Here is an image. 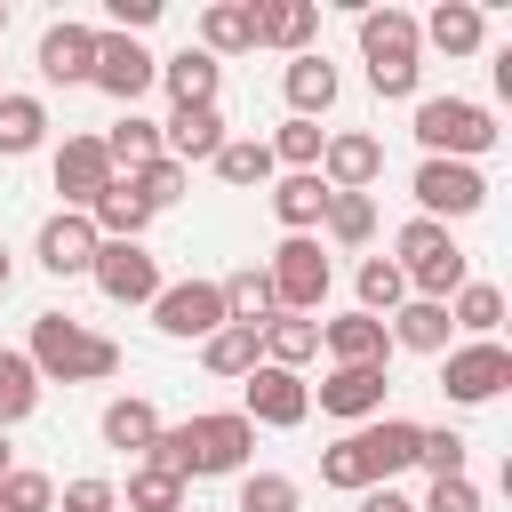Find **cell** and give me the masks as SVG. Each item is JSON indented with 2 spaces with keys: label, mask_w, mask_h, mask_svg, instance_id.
<instances>
[{
  "label": "cell",
  "mask_w": 512,
  "mask_h": 512,
  "mask_svg": "<svg viewBox=\"0 0 512 512\" xmlns=\"http://www.w3.org/2000/svg\"><path fill=\"white\" fill-rule=\"evenodd\" d=\"M0 32H8V0H0Z\"/></svg>",
  "instance_id": "53"
},
{
  "label": "cell",
  "mask_w": 512,
  "mask_h": 512,
  "mask_svg": "<svg viewBox=\"0 0 512 512\" xmlns=\"http://www.w3.org/2000/svg\"><path fill=\"white\" fill-rule=\"evenodd\" d=\"M56 504V480L48 472H8L0 480V512H48Z\"/></svg>",
  "instance_id": "46"
},
{
  "label": "cell",
  "mask_w": 512,
  "mask_h": 512,
  "mask_svg": "<svg viewBox=\"0 0 512 512\" xmlns=\"http://www.w3.org/2000/svg\"><path fill=\"white\" fill-rule=\"evenodd\" d=\"M88 280H96L112 304H152V296H160V256H152L144 240H104L96 264H88Z\"/></svg>",
  "instance_id": "11"
},
{
  "label": "cell",
  "mask_w": 512,
  "mask_h": 512,
  "mask_svg": "<svg viewBox=\"0 0 512 512\" xmlns=\"http://www.w3.org/2000/svg\"><path fill=\"white\" fill-rule=\"evenodd\" d=\"M416 464H424L432 480H456V472H464V432H448V424L432 432V424H424V432H416Z\"/></svg>",
  "instance_id": "44"
},
{
  "label": "cell",
  "mask_w": 512,
  "mask_h": 512,
  "mask_svg": "<svg viewBox=\"0 0 512 512\" xmlns=\"http://www.w3.org/2000/svg\"><path fill=\"white\" fill-rule=\"evenodd\" d=\"M280 88H288V120H320L328 104H336V64L328 56H288V72H280Z\"/></svg>",
  "instance_id": "22"
},
{
  "label": "cell",
  "mask_w": 512,
  "mask_h": 512,
  "mask_svg": "<svg viewBox=\"0 0 512 512\" xmlns=\"http://www.w3.org/2000/svg\"><path fill=\"white\" fill-rule=\"evenodd\" d=\"M320 224H328L336 248H360V240L376 232V200H368V192H328V216H320Z\"/></svg>",
  "instance_id": "38"
},
{
  "label": "cell",
  "mask_w": 512,
  "mask_h": 512,
  "mask_svg": "<svg viewBox=\"0 0 512 512\" xmlns=\"http://www.w3.org/2000/svg\"><path fill=\"white\" fill-rule=\"evenodd\" d=\"M248 448H256V424L240 408H216V416H192V424H160L144 464L168 472V480H224V472H248Z\"/></svg>",
  "instance_id": "1"
},
{
  "label": "cell",
  "mask_w": 512,
  "mask_h": 512,
  "mask_svg": "<svg viewBox=\"0 0 512 512\" xmlns=\"http://www.w3.org/2000/svg\"><path fill=\"white\" fill-rule=\"evenodd\" d=\"M320 488H344V496L376 488V480H368V464H360V448H352V432H344V440H336V448L320 456Z\"/></svg>",
  "instance_id": "45"
},
{
  "label": "cell",
  "mask_w": 512,
  "mask_h": 512,
  "mask_svg": "<svg viewBox=\"0 0 512 512\" xmlns=\"http://www.w3.org/2000/svg\"><path fill=\"white\" fill-rule=\"evenodd\" d=\"M32 64H40V80H56V88L88 80V72H96V24H72V16H64V24H48Z\"/></svg>",
  "instance_id": "19"
},
{
  "label": "cell",
  "mask_w": 512,
  "mask_h": 512,
  "mask_svg": "<svg viewBox=\"0 0 512 512\" xmlns=\"http://www.w3.org/2000/svg\"><path fill=\"white\" fill-rule=\"evenodd\" d=\"M408 192H416V216L448 224V216H472V208L488 200V176H480L472 160H424Z\"/></svg>",
  "instance_id": "9"
},
{
  "label": "cell",
  "mask_w": 512,
  "mask_h": 512,
  "mask_svg": "<svg viewBox=\"0 0 512 512\" xmlns=\"http://www.w3.org/2000/svg\"><path fill=\"white\" fill-rule=\"evenodd\" d=\"M160 152H168L176 168L216 160V152H224V112H216V104H176V112L160 120Z\"/></svg>",
  "instance_id": "17"
},
{
  "label": "cell",
  "mask_w": 512,
  "mask_h": 512,
  "mask_svg": "<svg viewBox=\"0 0 512 512\" xmlns=\"http://www.w3.org/2000/svg\"><path fill=\"white\" fill-rule=\"evenodd\" d=\"M312 32H320V8H312V0H256V48H288V56H304Z\"/></svg>",
  "instance_id": "21"
},
{
  "label": "cell",
  "mask_w": 512,
  "mask_h": 512,
  "mask_svg": "<svg viewBox=\"0 0 512 512\" xmlns=\"http://www.w3.org/2000/svg\"><path fill=\"white\" fill-rule=\"evenodd\" d=\"M384 368H328L320 376V416H344V424H368L384 416Z\"/></svg>",
  "instance_id": "20"
},
{
  "label": "cell",
  "mask_w": 512,
  "mask_h": 512,
  "mask_svg": "<svg viewBox=\"0 0 512 512\" xmlns=\"http://www.w3.org/2000/svg\"><path fill=\"white\" fill-rule=\"evenodd\" d=\"M104 160H112V168H128V176H136V168H152V160H160V120L120 112V120L104 128Z\"/></svg>",
  "instance_id": "30"
},
{
  "label": "cell",
  "mask_w": 512,
  "mask_h": 512,
  "mask_svg": "<svg viewBox=\"0 0 512 512\" xmlns=\"http://www.w3.org/2000/svg\"><path fill=\"white\" fill-rule=\"evenodd\" d=\"M216 80H224V64H216L208 48H176V56H160V88H168L176 104H216Z\"/></svg>",
  "instance_id": "25"
},
{
  "label": "cell",
  "mask_w": 512,
  "mask_h": 512,
  "mask_svg": "<svg viewBox=\"0 0 512 512\" xmlns=\"http://www.w3.org/2000/svg\"><path fill=\"white\" fill-rule=\"evenodd\" d=\"M296 480L288 472H240V512H296Z\"/></svg>",
  "instance_id": "43"
},
{
  "label": "cell",
  "mask_w": 512,
  "mask_h": 512,
  "mask_svg": "<svg viewBox=\"0 0 512 512\" xmlns=\"http://www.w3.org/2000/svg\"><path fill=\"white\" fill-rule=\"evenodd\" d=\"M8 472H16V464H8V432H0V480H8Z\"/></svg>",
  "instance_id": "52"
},
{
  "label": "cell",
  "mask_w": 512,
  "mask_h": 512,
  "mask_svg": "<svg viewBox=\"0 0 512 512\" xmlns=\"http://www.w3.org/2000/svg\"><path fill=\"white\" fill-rule=\"evenodd\" d=\"M88 224H96V240H144V224H152V208L128 192V176H112V192L88 208Z\"/></svg>",
  "instance_id": "31"
},
{
  "label": "cell",
  "mask_w": 512,
  "mask_h": 512,
  "mask_svg": "<svg viewBox=\"0 0 512 512\" xmlns=\"http://www.w3.org/2000/svg\"><path fill=\"white\" fill-rule=\"evenodd\" d=\"M416 432H424V424H408V416H368V424L352 432V448H360V464H368L376 488H392V472L416 464Z\"/></svg>",
  "instance_id": "16"
},
{
  "label": "cell",
  "mask_w": 512,
  "mask_h": 512,
  "mask_svg": "<svg viewBox=\"0 0 512 512\" xmlns=\"http://www.w3.org/2000/svg\"><path fill=\"white\" fill-rule=\"evenodd\" d=\"M384 336H392V344H408V352H448V336H456V328H448V304L408 296V304L384 320Z\"/></svg>",
  "instance_id": "28"
},
{
  "label": "cell",
  "mask_w": 512,
  "mask_h": 512,
  "mask_svg": "<svg viewBox=\"0 0 512 512\" xmlns=\"http://www.w3.org/2000/svg\"><path fill=\"white\" fill-rule=\"evenodd\" d=\"M152 440H160V408H152V400H136V392H128V400H112V408H104V448L144 456Z\"/></svg>",
  "instance_id": "33"
},
{
  "label": "cell",
  "mask_w": 512,
  "mask_h": 512,
  "mask_svg": "<svg viewBox=\"0 0 512 512\" xmlns=\"http://www.w3.org/2000/svg\"><path fill=\"white\" fill-rule=\"evenodd\" d=\"M416 144L424 160H480L496 144V112L472 96H424L416 104Z\"/></svg>",
  "instance_id": "5"
},
{
  "label": "cell",
  "mask_w": 512,
  "mask_h": 512,
  "mask_svg": "<svg viewBox=\"0 0 512 512\" xmlns=\"http://www.w3.org/2000/svg\"><path fill=\"white\" fill-rule=\"evenodd\" d=\"M384 176V144L368 136V128H336L328 144H320V184L328 192H368Z\"/></svg>",
  "instance_id": "14"
},
{
  "label": "cell",
  "mask_w": 512,
  "mask_h": 512,
  "mask_svg": "<svg viewBox=\"0 0 512 512\" xmlns=\"http://www.w3.org/2000/svg\"><path fill=\"white\" fill-rule=\"evenodd\" d=\"M496 320H504V288H488V280H464V288L448 296V328H464L472 344H480V336H496Z\"/></svg>",
  "instance_id": "35"
},
{
  "label": "cell",
  "mask_w": 512,
  "mask_h": 512,
  "mask_svg": "<svg viewBox=\"0 0 512 512\" xmlns=\"http://www.w3.org/2000/svg\"><path fill=\"white\" fill-rule=\"evenodd\" d=\"M416 512H480V488L456 472V480H432V496L416 504Z\"/></svg>",
  "instance_id": "48"
},
{
  "label": "cell",
  "mask_w": 512,
  "mask_h": 512,
  "mask_svg": "<svg viewBox=\"0 0 512 512\" xmlns=\"http://www.w3.org/2000/svg\"><path fill=\"white\" fill-rule=\"evenodd\" d=\"M96 224L80 216V208H56L48 224H40V240H32V256H40V272H56V280H72V272H88L96 264Z\"/></svg>",
  "instance_id": "15"
},
{
  "label": "cell",
  "mask_w": 512,
  "mask_h": 512,
  "mask_svg": "<svg viewBox=\"0 0 512 512\" xmlns=\"http://www.w3.org/2000/svg\"><path fill=\"white\" fill-rule=\"evenodd\" d=\"M8 280H16V264H8V248H0V296H8Z\"/></svg>",
  "instance_id": "51"
},
{
  "label": "cell",
  "mask_w": 512,
  "mask_h": 512,
  "mask_svg": "<svg viewBox=\"0 0 512 512\" xmlns=\"http://www.w3.org/2000/svg\"><path fill=\"white\" fill-rule=\"evenodd\" d=\"M216 288H224V320H248V328H256V320L272 312V280H264L256 264L232 272V280H216Z\"/></svg>",
  "instance_id": "41"
},
{
  "label": "cell",
  "mask_w": 512,
  "mask_h": 512,
  "mask_svg": "<svg viewBox=\"0 0 512 512\" xmlns=\"http://www.w3.org/2000/svg\"><path fill=\"white\" fill-rule=\"evenodd\" d=\"M416 40H432L440 56H472V48L488 40V16H480L472 0H440V8L416 24Z\"/></svg>",
  "instance_id": "23"
},
{
  "label": "cell",
  "mask_w": 512,
  "mask_h": 512,
  "mask_svg": "<svg viewBox=\"0 0 512 512\" xmlns=\"http://www.w3.org/2000/svg\"><path fill=\"white\" fill-rule=\"evenodd\" d=\"M200 48H208V56H240V48H256V8H248V0H216V8H200Z\"/></svg>",
  "instance_id": "29"
},
{
  "label": "cell",
  "mask_w": 512,
  "mask_h": 512,
  "mask_svg": "<svg viewBox=\"0 0 512 512\" xmlns=\"http://www.w3.org/2000/svg\"><path fill=\"white\" fill-rule=\"evenodd\" d=\"M24 360H32L40 384H104V376H120V344L96 336V328H80L72 312H40Z\"/></svg>",
  "instance_id": "2"
},
{
  "label": "cell",
  "mask_w": 512,
  "mask_h": 512,
  "mask_svg": "<svg viewBox=\"0 0 512 512\" xmlns=\"http://www.w3.org/2000/svg\"><path fill=\"white\" fill-rule=\"evenodd\" d=\"M200 360H208V376H248V368L264 360V336H256L248 320H224V328L200 344Z\"/></svg>",
  "instance_id": "32"
},
{
  "label": "cell",
  "mask_w": 512,
  "mask_h": 512,
  "mask_svg": "<svg viewBox=\"0 0 512 512\" xmlns=\"http://www.w3.org/2000/svg\"><path fill=\"white\" fill-rule=\"evenodd\" d=\"M240 416H248V424H272V432H288V424H304V416H312V384H304L296 368L256 360V368L240 376Z\"/></svg>",
  "instance_id": "8"
},
{
  "label": "cell",
  "mask_w": 512,
  "mask_h": 512,
  "mask_svg": "<svg viewBox=\"0 0 512 512\" xmlns=\"http://www.w3.org/2000/svg\"><path fill=\"white\" fill-rule=\"evenodd\" d=\"M360 56H368V88L376 96H416L424 40H416V16L408 8H368L360 16Z\"/></svg>",
  "instance_id": "4"
},
{
  "label": "cell",
  "mask_w": 512,
  "mask_h": 512,
  "mask_svg": "<svg viewBox=\"0 0 512 512\" xmlns=\"http://www.w3.org/2000/svg\"><path fill=\"white\" fill-rule=\"evenodd\" d=\"M272 216H280L288 232H312V224L328 216V184H320V168H296V176H280V184H272Z\"/></svg>",
  "instance_id": "27"
},
{
  "label": "cell",
  "mask_w": 512,
  "mask_h": 512,
  "mask_svg": "<svg viewBox=\"0 0 512 512\" xmlns=\"http://www.w3.org/2000/svg\"><path fill=\"white\" fill-rule=\"evenodd\" d=\"M264 280H272V312H320L328 304V256H320V240L312 232H288L280 248H272V264H264Z\"/></svg>",
  "instance_id": "6"
},
{
  "label": "cell",
  "mask_w": 512,
  "mask_h": 512,
  "mask_svg": "<svg viewBox=\"0 0 512 512\" xmlns=\"http://www.w3.org/2000/svg\"><path fill=\"white\" fill-rule=\"evenodd\" d=\"M32 408H40V376H32V360H24V352H8V344H0V432H8V424H24Z\"/></svg>",
  "instance_id": "36"
},
{
  "label": "cell",
  "mask_w": 512,
  "mask_h": 512,
  "mask_svg": "<svg viewBox=\"0 0 512 512\" xmlns=\"http://www.w3.org/2000/svg\"><path fill=\"white\" fill-rule=\"evenodd\" d=\"M208 168H216L224 184H240V192H248V184H272V168H280V160H272V144H264V136H224V152H216Z\"/></svg>",
  "instance_id": "34"
},
{
  "label": "cell",
  "mask_w": 512,
  "mask_h": 512,
  "mask_svg": "<svg viewBox=\"0 0 512 512\" xmlns=\"http://www.w3.org/2000/svg\"><path fill=\"white\" fill-rule=\"evenodd\" d=\"M128 512H184V480H168V472H152V464H136L128 472V496H120Z\"/></svg>",
  "instance_id": "42"
},
{
  "label": "cell",
  "mask_w": 512,
  "mask_h": 512,
  "mask_svg": "<svg viewBox=\"0 0 512 512\" xmlns=\"http://www.w3.org/2000/svg\"><path fill=\"white\" fill-rule=\"evenodd\" d=\"M392 248H400V256H392V264H400V280H408L424 304H448V296L472 280V256H464V248H456V232H448V224H432V216H408Z\"/></svg>",
  "instance_id": "3"
},
{
  "label": "cell",
  "mask_w": 512,
  "mask_h": 512,
  "mask_svg": "<svg viewBox=\"0 0 512 512\" xmlns=\"http://www.w3.org/2000/svg\"><path fill=\"white\" fill-rule=\"evenodd\" d=\"M360 512H416L400 488H360Z\"/></svg>",
  "instance_id": "50"
},
{
  "label": "cell",
  "mask_w": 512,
  "mask_h": 512,
  "mask_svg": "<svg viewBox=\"0 0 512 512\" xmlns=\"http://www.w3.org/2000/svg\"><path fill=\"white\" fill-rule=\"evenodd\" d=\"M152 16H160V0H112V24H120L128 40H136V32L152 24Z\"/></svg>",
  "instance_id": "49"
},
{
  "label": "cell",
  "mask_w": 512,
  "mask_h": 512,
  "mask_svg": "<svg viewBox=\"0 0 512 512\" xmlns=\"http://www.w3.org/2000/svg\"><path fill=\"white\" fill-rule=\"evenodd\" d=\"M512 384V352L496 344V336H480V344H456V352H440V392L456 400V408H488L496 392Z\"/></svg>",
  "instance_id": "7"
},
{
  "label": "cell",
  "mask_w": 512,
  "mask_h": 512,
  "mask_svg": "<svg viewBox=\"0 0 512 512\" xmlns=\"http://www.w3.org/2000/svg\"><path fill=\"white\" fill-rule=\"evenodd\" d=\"M152 328H160V336H184V344H192V336L208 344V336L224 328V288H216V280H176V288H160V296H152Z\"/></svg>",
  "instance_id": "12"
},
{
  "label": "cell",
  "mask_w": 512,
  "mask_h": 512,
  "mask_svg": "<svg viewBox=\"0 0 512 512\" xmlns=\"http://www.w3.org/2000/svg\"><path fill=\"white\" fill-rule=\"evenodd\" d=\"M40 136H48V104L24 96V88H0V160L40 152Z\"/></svg>",
  "instance_id": "26"
},
{
  "label": "cell",
  "mask_w": 512,
  "mask_h": 512,
  "mask_svg": "<svg viewBox=\"0 0 512 512\" xmlns=\"http://www.w3.org/2000/svg\"><path fill=\"white\" fill-rule=\"evenodd\" d=\"M256 336H264V360H272V368H304V360H320V320H304V312H264Z\"/></svg>",
  "instance_id": "24"
},
{
  "label": "cell",
  "mask_w": 512,
  "mask_h": 512,
  "mask_svg": "<svg viewBox=\"0 0 512 512\" xmlns=\"http://www.w3.org/2000/svg\"><path fill=\"white\" fill-rule=\"evenodd\" d=\"M400 304H408L400 264H392V256H368V264H360V312H368V320H392Z\"/></svg>",
  "instance_id": "37"
},
{
  "label": "cell",
  "mask_w": 512,
  "mask_h": 512,
  "mask_svg": "<svg viewBox=\"0 0 512 512\" xmlns=\"http://www.w3.org/2000/svg\"><path fill=\"white\" fill-rule=\"evenodd\" d=\"M64 512H120L112 480H64Z\"/></svg>",
  "instance_id": "47"
},
{
  "label": "cell",
  "mask_w": 512,
  "mask_h": 512,
  "mask_svg": "<svg viewBox=\"0 0 512 512\" xmlns=\"http://www.w3.org/2000/svg\"><path fill=\"white\" fill-rule=\"evenodd\" d=\"M320 352H328L336 368H392V336H384V320H368V312L320 320Z\"/></svg>",
  "instance_id": "18"
},
{
  "label": "cell",
  "mask_w": 512,
  "mask_h": 512,
  "mask_svg": "<svg viewBox=\"0 0 512 512\" xmlns=\"http://www.w3.org/2000/svg\"><path fill=\"white\" fill-rule=\"evenodd\" d=\"M112 176H120V168L104 160V136H64V144H56V192H64V208L88 216V208L112 192Z\"/></svg>",
  "instance_id": "13"
},
{
  "label": "cell",
  "mask_w": 512,
  "mask_h": 512,
  "mask_svg": "<svg viewBox=\"0 0 512 512\" xmlns=\"http://www.w3.org/2000/svg\"><path fill=\"white\" fill-rule=\"evenodd\" d=\"M320 144H328V128H320V120H280V136H272V160L296 176V168H320Z\"/></svg>",
  "instance_id": "40"
},
{
  "label": "cell",
  "mask_w": 512,
  "mask_h": 512,
  "mask_svg": "<svg viewBox=\"0 0 512 512\" xmlns=\"http://www.w3.org/2000/svg\"><path fill=\"white\" fill-rule=\"evenodd\" d=\"M112 104H128L136 112V96L160 80V56L144 48V40H128V32H96V72H88Z\"/></svg>",
  "instance_id": "10"
},
{
  "label": "cell",
  "mask_w": 512,
  "mask_h": 512,
  "mask_svg": "<svg viewBox=\"0 0 512 512\" xmlns=\"http://www.w3.org/2000/svg\"><path fill=\"white\" fill-rule=\"evenodd\" d=\"M184 184H192V168H176L168 152H160L152 168H136V176H128V192H136L152 216H160V208H176V200H184Z\"/></svg>",
  "instance_id": "39"
}]
</instances>
